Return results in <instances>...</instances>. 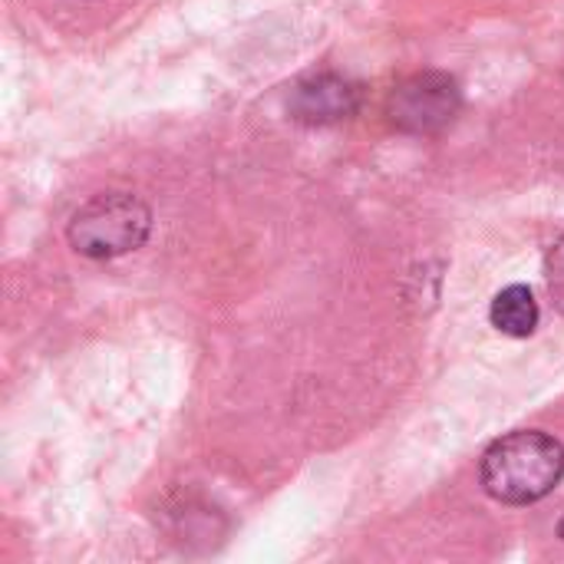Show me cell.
<instances>
[{
    "mask_svg": "<svg viewBox=\"0 0 564 564\" xmlns=\"http://www.w3.org/2000/svg\"><path fill=\"white\" fill-rule=\"evenodd\" d=\"M152 231V208L132 192H99L86 198L69 225L66 241L76 254L93 261H112L139 251Z\"/></svg>",
    "mask_w": 564,
    "mask_h": 564,
    "instance_id": "cell-2",
    "label": "cell"
},
{
    "mask_svg": "<svg viewBox=\"0 0 564 564\" xmlns=\"http://www.w3.org/2000/svg\"><path fill=\"white\" fill-rule=\"evenodd\" d=\"M564 479L562 440L542 430H516L496 440L479 463V482L502 506H535Z\"/></svg>",
    "mask_w": 564,
    "mask_h": 564,
    "instance_id": "cell-1",
    "label": "cell"
},
{
    "mask_svg": "<svg viewBox=\"0 0 564 564\" xmlns=\"http://www.w3.org/2000/svg\"><path fill=\"white\" fill-rule=\"evenodd\" d=\"M558 539L564 542V516H562V522H558Z\"/></svg>",
    "mask_w": 564,
    "mask_h": 564,
    "instance_id": "cell-7",
    "label": "cell"
},
{
    "mask_svg": "<svg viewBox=\"0 0 564 564\" xmlns=\"http://www.w3.org/2000/svg\"><path fill=\"white\" fill-rule=\"evenodd\" d=\"M539 317H542L539 301H535L532 288H525V284H512V288L499 291L496 301H492V307H489L492 327L499 334L519 337V340L522 337H532L539 330Z\"/></svg>",
    "mask_w": 564,
    "mask_h": 564,
    "instance_id": "cell-5",
    "label": "cell"
},
{
    "mask_svg": "<svg viewBox=\"0 0 564 564\" xmlns=\"http://www.w3.org/2000/svg\"><path fill=\"white\" fill-rule=\"evenodd\" d=\"M459 109H463V89L456 76L440 69H426L403 79L387 99L390 122L400 132H413V135L443 132L446 126H453Z\"/></svg>",
    "mask_w": 564,
    "mask_h": 564,
    "instance_id": "cell-3",
    "label": "cell"
},
{
    "mask_svg": "<svg viewBox=\"0 0 564 564\" xmlns=\"http://www.w3.org/2000/svg\"><path fill=\"white\" fill-rule=\"evenodd\" d=\"M360 99H364L360 83L340 73H317L294 86L291 116L304 126H330L350 119L360 109Z\"/></svg>",
    "mask_w": 564,
    "mask_h": 564,
    "instance_id": "cell-4",
    "label": "cell"
},
{
    "mask_svg": "<svg viewBox=\"0 0 564 564\" xmlns=\"http://www.w3.org/2000/svg\"><path fill=\"white\" fill-rule=\"evenodd\" d=\"M549 291H552L558 311L564 314V235L549 254Z\"/></svg>",
    "mask_w": 564,
    "mask_h": 564,
    "instance_id": "cell-6",
    "label": "cell"
}]
</instances>
